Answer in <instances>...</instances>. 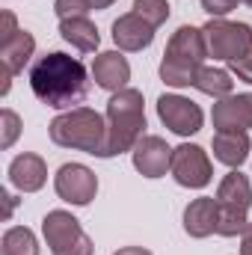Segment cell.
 Returning a JSON list of instances; mask_svg holds the SVG:
<instances>
[{
    "label": "cell",
    "instance_id": "cell-1",
    "mask_svg": "<svg viewBox=\"0 0 252 255\" xmlns=\"http://www.w3.org/2000/svg\"><path fill=\"white\" fill-rule=\"evenodd\" d=\"M30 86L42 104L57 107V110H74L89 92V77L77 57L54 51L33 63Z\"/></svg>",
    "mask_w": 252,
    "mask_h": 255
},
{
    "label": "cell",
    "instance_id": "cell-2",
    "mask_svg": "<svg viewBox=\"0 0 252 255\" xmlns=\"http://www.w3.org/2000/svg\"><path fill=\"white\" fill-rule=\"evenodd\" d=\"M142 128H145L142 92H136V89L113 92V98L107 104V151H104V157L133 151V145L142 139Z\"/></svg>",
    "mask_w": 252,
    "mask_h": 255
},
{
    "label": "cell",
    "instance_id": "cell-3",
    "mask_svg": "<svg viewBox=\"0 0 252 255\" xmlns=\"http://www.w3.org/2000/svg\"><path fill=\"white\" fill-rule=\"evenodd\" d=\"M208 57L205 33L196 27H178L166 45L163 63H160V77L166 86H193L196 74Z\"/></svg>",
    "mask_w": 252,
    "mask_h": 255
},
{
    "label": "cell",
    "instance_id": "cell-4",
    "mask_svg": "<svg viewBox=\"0 0 252 255\" xmlns=\"http://www.w3.org/2000/svg\"><path fill=\"white\" fill-rule=\"evenodd\" d=\"M51 139L63 148H77L104 157L107 151V122L89 107H74L51 122Z\"/></svg>",
    "mask_w": 252,
    "mask_h": 255
},
{
    "label": "cell",
    "instance_id": "cell-5",
    "mask_svg": "<svg viewBox=\"0 0 252 255\" xmlns=\"http://www.w3.org/2000/svg\"><path fill=\"white\" fill-rule=\"evenodd\" d=\"M252 205V190L247 175H241L238 169L229 172L217 190V208H220V223H217V235L223 238H235L244 235L247 223V211Z\"/></svg>",
    "mask_w": 252,
    "mask_h": 255
},
{
    "label": "cell",
    "instance_id": "cell-6",
    "mask_svg": "<svg viewBox=\"0 0 252 255\" xmlns=\"http://www.w3.org/2000/svg\"><path fill=\"white\" fill-rule=\"evenodd\" d=\"M202 33H205L208 57H214V60L235 63V60L247 57L252 51V27L250 24H238V21H226V18H211L202 27Z\"/></svg>",
    "mask_w": 252,
    "mask_h": 255
},
{
    "label": "cell",
    "instance_id": "cell-7",
    "mask_svg": "<svg viewBox=\"0 0 252 255\" xmlns=\"http://www.w3.org/2000/svg\"><path fill=\"white\" fill-rule=\"evenodd\" d=\"M42 232L51 255H92V241L68 211H51L42 220Z\"/></svg>",
    "mask_w": 252,
    "mask_h": 255
},
{
    "label": "cell",
    "instance_id": "cell-8",
    "mask_svg": "<svg viewBox=\"0 0 252 255\" xmlns=\"http://www.w3.org/2000/svg\"><path fill=\"white\" fill-rule=\"evenodd\" d=\"M169 172H172V178L181 187L202 190L211 181V160H208V154L199 145L184 142V145L172 148V166H169Z\"/></svg>",
    "mask_w": 252,
    "mask_h": 255
},
{
    "label": "cell",
    "instance_id": "cell-9",
    "mask_svg": "<svg viewBox=\"0 0 252 255\" xmlns=\"http://www.w3.org/2000/svg\"><path fill=\"white\" fill-rule=\"evenodd\" d=\"M54 187H57V196L63 202L89 205L95 199V193H98V178L83 163H65V166H60V172L54 178Z\"/></svg>",
    "mask_w": 252,
    "mask_h": 255
},
{
    "label": "cell",
    "instance_id": "cell-10",
    "mask_svg": "<svg viewBox=\"0 0 252 255\" xmlns=\"http://www.w3.org/2000/svg\"><path fill=\"white\" fill-rule=\"evenodd\" d=\"M157 116L160 122L169 128L172 133L178 136H190L202 128V110L190 101V98H181V95H160L157 98Z\"/></svg>",
    "mask_w": 252,
    "mask_h": 255
},
{
    "label": "cell",
    "instance_id": "cell-11",
    "mask_svg": "<svg viewBox=\"0 0 252 255\" xmlns=\"http://www.w3.org/2000/svg\"><path fill=\"white\" fill-rule=\"evenodd\" d=\"M133 166L145 178H160L172 166V148L160 136H142L133 145Z\"/></svg>",
    "mask_w": 252,
    "mask_h": 255
},
{
    "label": "cell",
    "instance_id": "cell-12",
    "mask_svg": "<svg viewBox=\"0 0 252 255\" xmlns=\"http://www.w3.org/2000/svg\"><path fill=\"white\" fill-rule=\"evenodd\" d=\"M214 128L217 130H247V128H252V92L220 98L214 104Z\"/></svg>",
    "mask_w": 252,
    "mask_h": 255
},
{
    "label": "cell",
    "instance_id": "cell-13",
    "mask_svg": "<svg viewBox=\"0 0 252 255\" xmlns=\"http://www.w3.org/2000/svg\"><path fill=\"white\" fill-rule=\"evenodd\" d=\"M92 77L101 89L107 92H119L127 89V80H130V65L119 51H107V54H98L95 63H92Z\"/></svg>",
    "mask_w": 252,
    "mask_h": 255
},
{
    "label": "cell",
    "instance_id": "cell-14",
    "mask_svg": "<svg viewBox=\"0 0 252 255\" xmlns=\"http://www.w3.org/2000/svg\"><path fill=\"white\" fill-rule=\"evenodd\" d=\"M154 30H157V27H151L145 18H139L136 12H127V15H122V18L113 24V42H116L122 51H142V48L151 45Z\"/></svg>",
    "mask_w": 252,
    "mask_h": 255
},
{
    "label": "cell",
    "instance_id": "cell-15",
    "mask_svg": "<svg viewBox=\"0 0 252 255\" xmlns=\"http://www.w3.org/2000/svg\"><path fill=\"white\" fill-rule=\"evenodd\" d=\"M9 181L21 193H36L48 181V166L39 154H18L9 163Z\"/></svg>",
    "mask_w": 252,
    "mask_h": 255
},
{
    "label": "cell",
    "instance_id": "cell-16",
    "mask_svg": "<svg viewBox=\"0 0 252 255\" xmlns=\"http://www.w3.org/2000/svg\"><path fill=\"white\" fill-rule=\"evenodd\" d=\"M217 223H220V208H217V199L211 196H202V199H193L184 211V232L190 238H208L217 232Z\"/></svg>",
    "mask_w": 252,
    "mask_h": 255
},
{
    "label": "cell",
    "instance_id": "cell-17",
    "mask_svg": "<svg viewBox=\"0 0 252 255\" xmlns=\"http://www.w3.org/2000/svg\"><path fill=\"white\" fill-rule=\"evenodd\" d=\"M214 157L232 169H238L250 157V133L247 130H217L214 133Z\"/></svg>",
    "mask_w": 252,
    "mask_h": 255
},
{
    "label": "cell",
    "instance_id": "cell-18",
    "mask_svg": "<svg viewBox=\"0 0 252 255\" xmlns=\"http://www.w3.org/2000/svg\"><path fill=\"white\" fill-rule=\"evenodd\" d=\"M60 36H63L71 48H77L80 54H92L101 45L98 30H95V24L86 15L83 18H65V21H60Z\"/></svg>",
    "mask_w": 252,
    "mask_h": 255
},
{
    "label": "cell",
    "instance_id": "cell-19",
    "mask_svg": "<svg viewBox=\"0 0 252 255\" xmlns=\"http://www.w3.org/2000/svg\"><path fill=\"white\" fill-rule=\"evenodd\" d=\"M33 48H36L33 36L27 30H18L6 45H0V68L9 74H18L24 68V63L33 57Z\"/></svg>",
    "mask_w": 252,
    "mask_h": 255
},
{
    "label": "cell",
    "instance_id": "cell-20",
    "mask_svg": "<svg viewBox=\"0 0 252 255\" xmlns=\"http://www.w3.org/2000/svg\"><path fill=\"white\" fill-rule=\"evenodd\" d=\"M199 92H205V95H211V98H229L232 95V89H235V80H232V74L226 71V68H199V74H196V83H193Z\"/></svg>",
    "mask_w": 252,
    "mask_h": 255
},
{
    "label": "cell",
    "instance_id": "cell-21",
    "mask_svg": "<svg viewBox=\"0 0 252 255\" xmlns=\"http://www.w3.org/2000/svg\"><path fill=\"white\" fill-rule=\"evenodd\" d=\"M0 255H39V244H36V238H33L30 229L15 226V229H9L3 235Z\"/></svg>",
    "mask_w": 252,
    "mask_h": 255
},
{
    "label": "cell",
    "instance_id": "cell-22",
    "mask_svg": "<svg viewBox=\"0 0 252 255\" xmlns=\"http://www.w3.org/2000/svg\"><path fill=\"white\" fill-rule=\"evenodd\" d=\"M133 12L145 18L151 27H160L169 18V3L166 0H133Z\"/></svg>",
    "mask_w": 252,
    "mask_h": 255
},
{
    "label": "cell",
    "instance_id": "cell-23",
    "mask_svg": "<svg viewBox=\"0 0 252 255\" xmlns=\"http://www.w3.org/2000/svg\"><path fill=\"white\" fill-rule=\"evenodd\" d=\"M89 9H92L89 0H57L54 3V12L60 15V21H65V18H83Z\"/></svg>",
    "mask_w": 252,
    "mask_h": 255
},
{
    "label": "cell",
    "instance_id": "cell-24",
    "mask_svg": "<svg viewBox=\"0 0 252 255\" xmlns=\"http://www.w3.org/2000/svg\"><path fill=\"white\" fill-rule=\"evenodd\" d=\"M0 125H3V133H0V148H9L21 130V119L12 113V110H3L0 113Z\"/></svg>",
    "mask_w": 252,
    "mask_h": 255
},
{
    "label": "cell",
    "instance_id": "cell-25",
    "mask_svg": "<svg viewBox=\"0 0 252 255\" xmlns=\"http://www.w3.org/2000/svg\"><path fill=\"white\" fill-rule=\"evenodd\" d=\"M238 3H244V0H202V9H205L211 18H223V15L232 12Z\"/></svg>",
    "mask_w": 252,
    "mask_h": 255
},
{
    "label": "cell",
    "instance_id": "cell-26",
    "mask_svg": "<svg viewBox=\"0 0 252 255\" xmlns=\"http://www.w3.org/2000/svg\"><path fill=\"white\" fill-rule=\"evenodd\" d=\"M229 65H232V71H235L241 80L252 83V51L247 54V57H241V60H235V63H229Z\"/></svg>",
    "mask_w": 252,
    "mask_h": 255
},
{
    "label": "cell",
    "instance_id": "cell-27",
    "mask_svg": "<svg viewBox=\"0 0 252 255\" xmlns=\"http://www.w3.org/2000/svg\"><path fill=\"white\" fill-rule=\"evenodd\" d=\"M15 33H18V30H15V15H12V12H3V36H0V45H6Z\"/></svg>",
    "mask_w": 252,
    "mask_h": 255
},
{
    "label": "cell",
    "instance_id": "cell-28",
    "mask_svg": "<svg viewBox=\"0 0 252 255\" xmlns=\"http://www.w3.org/2000/svg\"><path fill=\"white\" fill-rule=\"evenodd\" d=\"M241 255H252V223L244 229V238H241Z\"/></svg>",
    "mask_w": 252,
    "mask_h": 255
},
{
    "label": "cell",
    "instance_id": "cell-29",
    "mask_svg": "<svg viewBox=\"0 0 252 255\" xmlns=\"http://www.w3.org/2000/svg\"><path fill=\"white\" fill-rule=\"evenodd\" d=\"M113 255H151L148 250H142V247H125V250H119V253Z\"/></svg>",
    "mask_w": 252,
    "mask_h": 255
},
{
    "label": "cell",
    "instance_id": "cell-30",
    "mask_svg": "<svg viewBox=\"0 0 252 255\" xmlns=\"http://www.w3.org/2000/svg\"><path fill=\"white\" fill-rule=\"evenodd\" d=\"M92 3V9H107V6H113L116 0H89Z\"/></svg>",
    "mask_w": 252,
    "mask_h": 255
},
{
    "label": "cell",
    "instance_id": "cell-31",
    "mask_svg": "<svg viewBox=\"0 0 252 255\" xmlns=\"http://www.w3.org/2000/svg\"><path fill=\"white\" fill-rule=\"evenodd\" d=\"M3 199H6V217H9V214H12V208H15V199H12L9 193H3Z\"/></svg>",
    "mask_w": 252,
    "mask_h": 255
},
{
    "label": "cell",
    "instance_id": "cell-32",
    "mask_svg": "<svg viewBox=\"0 0 252 255\" xmlns=\"http://www.w3.org/2000/svg\"><path fill=\"white\" fill-rule=\"evenodd\" d=\"M244 3H247V6H252V0H244Z\"/></svg>",
    "mask_w": 252,
    "mask_h": 255
}]
</instances>
